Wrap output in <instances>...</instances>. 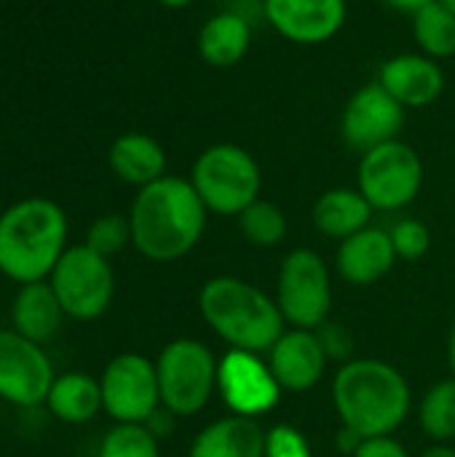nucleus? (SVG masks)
Segmentation results:
<instances>
[{"label":"nucleus","mask_w":455,"mask_h":457,"mask_svg":"<svg viewBox=\"0 0 455 457\" xmlns=\"http://www.w3.org/2000/svg\"><path fill=\"white\" fill-rule=\"evenodd\" d=\"M252 46V24L244 13L239 11H217L212 13L196 37L198 56L217 70L236 67L244 62Z\"/></svg>","instance_id":"18"},{"label":"nucleus","mask_w":455,"mask_h":457,"mask_svg":"<svg viewBox=\"0 0 455 457\" xmlns=\"http://www.w3.org/2000/svg\"><path fill=\"white\" fill-rule=\"evenodd\" d=\"M276 305L295 329H319L333 308L330 270L314 249H292L279 270Z\"/></svg>","instance_id":"9"},{"label":"nucleus","mask_w":455,"mask_h":457,"mask_svg":"<svg viewBox=\"0 0 455 457\" xmlns=\"http://www.w3.org/2000/svg\"><path fill=\"white\" fill-rule=\"evenodd\" d=\"M413 37L421 54L442 62L455 56V13L440 0L413 13Z\"/></svg>","instance_id":"24"},{"label":"nucleus","mask_w":455,"mask_h":457,"mask_svg":"<svg viewBox=\"0 0 455 457\" xmlns=\"http://www.w3.org/2000/svg\"><path fill=\"white\" fill-rule=\"evenodd\" d=\"M424 187V161L402 139H392L359 155L357 190L375 212L410 206Z\"/></svg>","instance_id":"7"},{"label":"nucleus","mask_w":455,"mask_h":457,"mask_svg":"<svg viewBox=\"0 0 455 457\" xmlns=\"http://www.w3.org/2000/svg\"><path fill=\"white\" fill-rule=\"evenodd\" d=\"M217 359L215 353L190 337L172 340L156 359L161 407L177 418H190L206 407L217 388Z\"/></svg>","instance_id":"6"},{"label":"nucleus","mask_w":455,"mask_h":457,"mask_svg":"<svg viewBox=\"0 0 455 457\" xmlns=\"http://www.w3.org/2000/svg\"><path fill=\"white\" fill-rule=\"evenodd\" d=\"M405 110H421L434 104L445 91V70L437 59L421 51L394 54L381 62L375 78Z\"/></svg>","instance_id":"15"},{"label":"nucleus","mask_w":455,"mask_h":457,"mask_svg":"<svg viewBox=\"0 0 455 457\" xmlns=\"http://www.w3.org/2000/svg\"><path fill=\"white\" fill-rule=\"evenodd\" d=\"M241 236L260 249H274L287 238V214L265 198H257L239 214Z\"/></svg>","instance_id":"26"},{"label":"nucleus","mask_w":455,"mask_h":457,"mask_svg":"<svg viewBox=\"0 0 455 457\" xmlns=\"http://www.w3.org/2000/svg\"><path fill=\"white\" fill-rule=\"evenodd\" d=\"M448 356H451V370H453V378H455V316H453V327H451V340H448Z\"/></svg>","instance_id":"38"},{"label":"nucleus","mask_w":455,"mask_h":457,"mask_svg":"<svg viewBox=\"0 0 455 457\" xmlns=\"http://www.w3.org/2000/svg\"><path fill=\"white\" fill-rule=\"evenodd\" d=\"M268 367L282 391H311L327 367V353L314 329H290L268 351Z\"/></svg>","instance_id":"16"},{"label":"nucleus","mask_w":455,"mask_h":457,"mask_svg":"<svg viewBox=\"0 0 455 457\" xmlns=\"http://www.w3.org/2000/svg\"><path fill=\"white\" fill-rule=\"evenodd\" d=\"M110 169L113 174L134 187H145L161 177H166V153L161 147L158 139L139 134V131H129L121 134L110 153H107Z\"/></svg>","instance_id":"21"},{"label":"nucleus","mask_w":455,"mask_h":457,"mask_svg":"<svg viewBox=\"0 0 455 457\" xmlns=\"http://www.w3.org/2000/svg\"><path fill=\"white\" fill-rule=\"evenodd\" d=\"M217 391L233 415L252 420L271 412L282 399V386L268 361H263L260 353L236 348H231L217 364Z\"/></svg>","instance_id":"13"},{"label":"nucleus","mask_w":455,"mask_h":457,"mask_svg":"<svg viewBox=\"0 0 455 457\" xmlns=\"http://www.w3.org/2000/svg\"><path fill=\"white\" fill-rule=\"evenodd\" d=\"M174 418H177V415H172L166 407H158V410L145 420V426H147V431H150L156 439H166V434L174 428Z\"/></svg>","instance_id":"33"},{"label":"nucleus","mask_w":455,"mask_h":457,"mask_svg":"<svg viewBox=\"0 0 455 457\" xmlns=\"http://www.w3.org/2000/svg\"><path fill=\"white\" fill-rule=\"evenodd\" d=\"M383 5H389V8H394V11H400V13H418L421 8H426L429 3H434V0H381Z\"/></svg>","instance_id":"35"},{"label":"nucleus","mask_w":455,"mask_h":457,"mask_svg":"<svg viewBox=\"0 0 455 457\" xmlns=\"http://www.w3.org/2000/svg\"><path fill=\"white\" fill-rule=\"evenodd\" d=\"M319 335V343L327 353V359H341V361H351L354 353V337L341 327V324H322L319 329H314Z\"/></svg>","instance_id":"31"},{"label":"nucleus","mask_w":455,"mask_h":457,"mask_svg":"<svg viewBox=\"0 0 455 457\" xmlns=\"http://www.w3.org/2000/svg\"><path fill=\"white\" fill-rule=\"evenodd\" d=\"M99 457H161V453L145 423H115L99 445Z\"/></svg>","instance_id":"27"},{"label":"nucleus","mask_w":455,"mask_h":457,"mask_svg":"<svg viewBox=\"0 0 455 457\" xmlns=\"http://www.w3.org/2000/svg\"><path fill=\"white\" fill-rule=\"evenodd\" d=\"M373 206L357 187H333L322 193L311 209L314 228L335 241H346L349 236L365 230L373 217Z\"/></svg>","instance_id":"22"},{"label":"nucleus","mask_w":455,"mask_h":457,"mask_svg":"<svg viewBox=\"0 0 455 457\" xmlns=\"http://www.w3.org/2000/svg\"><path fill=\"white\" fill-rule=\"evenodd\" d=\"M48 412L67 426H86L102 412L99 380L86 372H64L54 378L46 396Z\"/></svg>","instance_id":"23"},{"label":"nucleus","mask_w":455,"mask_h":457,"mask_svg":"<svg viewBox=\"0 0 455 457\" xmlns=\"http://www.w3.org/2000/svg\"><path fill=\"white\" fill-rule=\"evenodd\" d=\"M421 457H455V450L448 447V445H434V447H429Z\"/></svg>","instance_id":"36"},{"label":"nucleus","mask_w":455,"mask_h":457,"mask_svg":"<svg viewBox=\"0 0 455 457\" xmlns=\"http://www.w3.org/2000/svg\"><path fill=\"white\" fill-rule=\"evenodd\" d=\"M190 185L212 214L239 217L260 198L263 171L255 155L233 142L209 145L190 169Z\"/></svg>","instance_id":"5"},{"label":"nucleus","mask_w":455,"mask_h":457,"mask_svg":"<svg viewBox=\"0 0 455 457\" xmlns=\"http://www.w3.org/2000/svg\"><path fill=\"white\" fill-rule=\"evenodd\" d=\"M48 284L64 311L75 321L99 319L115 295V273L107 257L97 254L86 244L67 246L56 268L48 276Z\"/></svg>","instance_id":"8"},{"label":"nucleus","mask_w":455,"mask_h":457,"mask_svg":"<svg viewBox=\"0 0 455 457\" xmlns=\"http://www.w3.org/2000/svg\"><path fill=\"white\" fill-rule=\"evenodd\" d=\"M392 244H394V252H397V260H421L426 257V252L432 249V233L429 228L421 222V220H413V217H405L400 220L392 230Z\"/></svg>","instance_id":"29"},{"label":"nucleus","mask_w":455,"mask_h":457,"mask_svg":"<svg viewBox=\"0 0 455 457\" xmlns=\"http://www.w3.org/2000/svg\"><path fill=\"white\" fill-rule=\"evenodd\" d=\"M351 457H410L408 450L392 439V436H373V439H365L359 445V450Z\"/></svg>","instance_id":"32"},{"label":"nucleus","mask_w":455,"mask_h":457,"mask_svg":"<svg viewBox=\"0 0 455 457\" xmlns=\"http://www.w3.org/2000/svg\"><path fill=\"white\" fill-rule=\"evenodd\" d=\"M54 364L40 343L19 335L16 329H0V399L32 410L46 404L54 386Z\"/></svg>","instance_id":"11"},{"label":"nucleus","mask_w":455,"mask_h":457,"mask_svg":"<svg viewBox=\"0 0 455 457\" xmlns=\"http://www.w3.org/2000/svg\"><path fill=\"white\" fill-rule=\"evenodd\" d=\"M67 252V217L48 198H24L0 214V273L19 287L46 281Z\"/></svg>","instance_id":"3"},{"label":"nucleus","mask_w":455,"mask_h":457,"mask_svg":"<svg viewBox=\"0 0 455 457\" xmlns=\"http://www.w3.org/2000/svg\"><path fill=\"white\" fill-rule=\"evenodd\" d=\"M394 262H397V252L389 230L370 228V225L341 241L335 257L338 273L354 287H370L381 281L394 268Z\"/></svg>","instance_id":"17"},{"label":"nucleus","mask_w":455,"mask_h":457,"mask_svg":"<svg viewBox=\"0 0 455 457\" xmlns=\"http://www.w3.org/2000/svg\"><path fill=\"white\" fill-rule=\"evenodd\" d=\"M405 115L408 110L378 80L365 83L349 96L341 112V139L362 155L378 145L400 139Z\"/></svg>","instance_id":"12"},{"label":"nucleus","mask_w":455,"mask_h":457,"mask_svg":"<svg viewBox=\"0 0 455 457\" xmlns=\"http://www.w3.org/2000/svg\"><path fill=\"white\" fill-rule=\"evenodd\" d=\"M188 457H265V431L252 418H220L193 439Z\"/></svg>","instance_id":"19"},{"label":"nucleus","mask_w":455,"mask_h":457,"mask_svg":"<svg viewBox=\"0 0 455 457\" xmlns=\"http://www.w3.org/2000/svg\"><path fill=\"white\" fill-rule=\"evenodd\" d=\"M209 209L185 177H161L137 190L129 212L131 244L153 262H174L196 249Z\"/></svg>","instance_id":"1"},{"label":"nucleus","mask_w":455,"mask_h":457,"mask_svg":"<svg viewBox=\"0 0 455 457\" xmlns=\"http://www.w3.org/2000/svg\"><path fill=\"white\" fill-rule=\"evenodd\" d=\"M102 410L115 423H145L161 407L156 361L142 353H121L110 359L99 378Z\"/></svg>","instance_id":"10"},{"label":"nucleus","mask_w":455,"mask_h":457,"mask_svg":"<svg viewBox=\"0 0 455 457\" xmlns=\"http://www.w3.org/2000/svg\"><path fill=\"white\" fill-rule=\"evenodd\" d=\"M265 21L295 46L333 40L349 19V0H263Z\"/></svg>","instance_id":"14"},{"label":"nucleus","mask_w":455,"mask_h":457,"mask_svg":"<svg viewBox=\"0 0 455 457\" xmlns=\"http://www.w3.org/2000/svg\"><path fill=\"white\" fill-rule=\"evenodd\" d=\"M88 249H94L102 257H113L118 252H123L131 244V222L123 214H105L99 220H94L86 230V241Z\"/></svg>","instance_id":"28"},{"label":"nucleus","mask_w":455,"mask_h":457,"mask_svg":"<svg viewBox=\"0 0 455 457\" xmlns=\"http://www.w3.org/2000/svg\"><path fill=\"white\" fill-rule=\"evenodd\" d=\"M164 8H172V11H182L188 5H193V0H158Z\"/></svg>","instance_id":"37"},{"label":"nucleus","mask_w":455,"mask_h":457,"mask_svg":"<svg viewBox=\"0 0 455 457\" xmlns=\"http://www.w3.org/2000/svg\"><path fill=\"white\" fill-rule=\"evenodd\" d=\"M440 3H442L445 8H451V11H453V13H455V0H440Z\"/></svg>","instance_id":"39"},{"label":"nucleus","mask_w":455,"mask_h":457,"mask_svg":"<svg viewBox=\"0 0 455 457\" xmlns=\"http://www.w3.org/2000/svg\"><path fill=\"white\" fill-rule=\"evenodd\" d=\"M333 404L341 423L362 439L392 436L410 412V386L386 361L351 359L333 380Z\"/></svg>","instance_id":"2"},{"label":"nucleus","mask_w":455,"mask_h":457,"mask_svg":"<svg viewBox=\"0 0 455 457\" xmlns=\"http://www.w3.org/2000/svg\"><path fill=\"white\" fill-rule=\"evenodd\" d=\"M362 442H365V439H362L359 434H354L351 428H346V426L338 431V450H341V453L354 455V453L359 450V445H362Z\"/></svg>","instance_id":"34"},{"label":"nucleus","mask_w":455,"mask_h":457,"mask_svg":"<svg viewBox=\"0 0 455 457\" xmlns=\"http://www.w3.org/2000/svg\"><path fill=\"white\" fill-rule=\"evenodd\" d=\"M265 457H314L308 439L295 426H274L265 434Z\"/></svg>","instance_id":"30"},{"label":"nucleus","mask_w":455,"mask_h":457,"mask_svg":"<svg viewBox=\"0 0 455 457\" xmlns=\"http://www.w3.org/2000/svg\"><path fill=\"white\" fill-rule=\"evenodd\" d=\"M421 428L437 445L455 439V378L432 386L418 410Z\"/></svg>","instance_id":"25"},{"label":"nucleus","mask_w":455,"mask_h":457,"mask_svg":"<svg viewBox=\"0 0 455 457\" xmlns=\"http://www.w3.org/2000/svg\"><path fill=\"white\" fill-rule=\"evenodd\" d=\"M62 319H64V311L48 281L24 284L11 300V329H16L19 335L40 345L48 343L59 332Z\"/></svg>","instance_id":"20"},{"label":"nucleus","mask_w":455,"mask_h":457,"mask_svg":"<svg viewBox=\"0 0 455 457\" xmlns=\"http://www.w3.org/2000/svg\"><path fill=\"white\" fill-rule=\"evenodd\" d=\"M198 311L209 329L236 351H271L287 332L276 300L236 276L209 278L198 292Z\"/></svg>","instance_id":"4"}]
</instances>
